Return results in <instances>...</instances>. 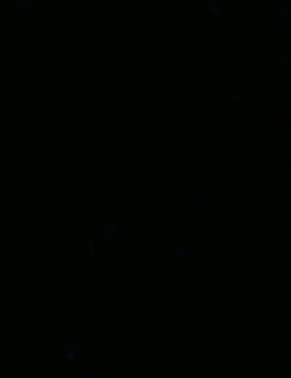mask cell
Listing matches in <instances>:
<instances>
[{
  "instance_id": "2e32d148",
  "label": "cell",
  "mask_w": 291,
  "mask_h": 378,
  "mask_svg": "<svg viewBox=\"0 0 291 378\" xmlns=\"http://www.w3.org/2000/svg\"><path fill=\"white\" fill-rule=\"evenodd\" d=\"M109 230H117V225L115 224H106L105 225V231H109Z\"/></svg>"
},
{
  "instance_id": "30bf717a",
  "label": "cell",
  "mask_w": 291,
  "mask_h": 378,
  "mask_svg": "<svg viewBox=\"0 0 291 378\" xmlns=\"http://www.w3.org/2000/svg\"><path fill=\"white\" fill-rule=\"evenodd\" d=\"M64 365H69V367H79V365H80V356H69V358H66Z\"/></svg>"
},
{
  "instance_id": "d6986e66",
  "label": "cell",
  "mask_w": 291,
  "mask_h": 378,
  "mask_svg": "<svg viewBox=\"0 0 291 378\" xmlns=\"http://www.w3.org/2000/svg\"><path fill=\"white\" fill-rule=\"evenodd\" d=\"M275 9H277V6H274V4H271V6H268V10H269V13L272 15L274 12H275Z\"/></svg>"
},
{
  "instance_id": "52a82bcc",
  "label": "cell",
  "mask_w": 291,
  "mask_h": 378,
  "mask_svg": "<svg viewBox=\"0 0 291 378\" xmlns=\"http://www.w3.org/2000/svg\"><path fill=\"white\" fill-rule=\"evenodd\" d=\"M268 129H291V125L287 122V124H283V122H269L268 124Z\"/></svg>"
},
{
  "instance_id": "7c38bea8",
  "label": "cell",
  "mask_w": 291,
  "mask_h": 378,
  "mask_svg": "<svg viewBox=\"0 0 291 378\" xmlns=\"http://www.w3.org/2000/svg\"><path fill=\"white\" fill-rule=\"evenodd\" d=\"M243 100H245V90H234L233 102H243Z\"/></svg>"
},
{
  "instance_id": "5bb4252c",
  "label": "cell",
  "mask_w": 291,
  "mask_h": 378,
  "mask_svg": "<svg viewBox=\"0 0 291 378\" xmlns=\"http://www.w3.org/2000/svg\"><path fill=\"white\" fill-rule=\"evenodd\" d=\"M35 4V0H21V3L16 6V7H23V6H34Z\"/></svg>"
},
{
  "instance_id": "e0dca14e",
  "label": "cell",
  "mask_w": 291,
  "mask_h": 378,
  "mask_svg": "<svg viewBox=\"0 0 291 378\" xmlns=\"http://www.w3.org/2000/svg\"><path fill=\"white\" fill-rule=\"evenodd\" d=\"M210 6H221V0H210Z\"/></svg>"
},
{
  "instance_id": "7a4b0ae2",
  "label": "cell",
  "mask_w": 291,
  "mask_h": 378,
  "mask_svg": "<svg viewBox=\"0 0 291 378\" xmlns=\"http://www.w3.org/2000/svg\"><path fill=\"white\" fill-rule=\"evenodd\" d=\"M290 119H291L290 111L269 112V114H268V121H269V122H283V121H290Z\"/></svg>"
},
{
  "instance_id": "9a60e30c",
  "label": "cell",
  "mask_w": 291,
  "mask_h": 378,
  "mask_svg": "<svg viewBox=\"0 0 291 378\" xmlns=\"http://www.w3.org/2000/svg\"><path fill=\"white\" fill-rule=\"evenodd\" d=\"M280 28V23H268V29H271V31H275V29H278Z\"/></svg>"
},
{
  "instance_id": "3957f363",
  "label": "cell",
  "mask_w": 291,
  "mask_h": 378,
  "mask_svg": "<svg viewBox=\"0 0 291 378\" xmlns=\"http://www.w3.org/2000/svg\"><path fill=\"white\" fill-rule=\"evenodd\" d=\"M82 253H83L84 262H93V242H92V240H87V242H86Z\"/></svg>"
},
{
  "instance_id": "8fae6325",
  "label": "cell",
  "mask_w": 291,
  "mask_h": 378,
  "mask_svg": "<svg viewBox=\"0 0 291 378\" xmlns=\"http://www.w3.org/2000/svg\"><path fill=\"white\" fill-rule=\"evenodd\" d=\"M280 67H291V55H280Z\"/></svg>"
},
{
  "instance_id": "8992f818",
  "label": "cell",
  "mask_w": 291,
  "mask_h": 378,
  "mask_svg": "<svg viewBox=\"0 0 291 378\" xmlns=\"http://www.w3.org/2000/svg\"><path fill=\"white\" fill-rule=\"evenodd\" d=\"M280 176L281 177H290L291 176V163L284 162L280 165Z\"/></svg>"
},
{
  "instance_id": "ba28073f",
  "label": "cell",
  "mask_w": 291,
  "mask_h": 378,
  "mask_svg": "<svg viewBox=\"0 0 291 378\" xmlns=\"http://www.w3.org/2000/svg\"><path fill=\"white\" fill-rule=\"evenodd\" d=\"M105 243H117V230L105 231Z\"/></svg>"
},
{
  "instance_id": "ffe728a7",
  "label": "cell",
  "mask_w": 291,
  "mask_h": 378,
  "mask_svg": "<svg viewBox=\"0 0 291 378\" xmlns=\"http://www.w3.org/2000/svg\"><path fill=\"white\" fill-rule=\"evenodd\" d=\"M105 247H117V243H105Z\"/></svg>"
},
{
  "instance_id": "5b68a950",
  "label": "cell",
  "mask_w": 291,
  "mask_h": 378,
  "mask_svg": "<svg viewBox=\"0 0 291 378\" xmlns=\"http://www.w3.org/2000/svg\"><path fill=\"white\" fill-rule=\"evenodd\" d=\"M186 207H198V194L197 192L186 194Z\"/></svg>"
},
{
  "instance_id": "ac0fdd59",
  "label": "cell",
  "mask_w": 291,
  "mask_h": 378,
  "mask_svg": "<svg viewBox=\"0 0 291 378\" xmlns=\"http://www.w3.org/2000/svg\"><path fill=\"white\" fill-rule=\"evenodd\" d=\"M280 73H291V67H280Z\"/></svg>"
},
{
  "instance_id": "4fadbf2b",
  "label": "cell",
  "mask_w": 291,
  "mask_h": 378,
  "mask_svg": "<svg viewBox=\"0 0 291 378\" xmlns=\"http://www.w3.org/2000/svg\"><path fill=\"white\" fill-rule=\"evenodd\" d=\"M90 377H105V368L103 367H93L92 375Z\"/></svg>"
},
{
  "instance_id": "9c48e42d",
  "label": "cell",
  "mask_w": 291,
  "mask_h": 378,
  "mask_svg": "<svg viewBox=\"0 0 291 378\" xmlns=\"http://www.w3.org/2000/svg\"><path fill=\"white\" fill-rule=\"evenodd\" d=\"M175 259H186V247L185 246L175 247Z\"/></svg>"
},
{
  "instance_id": "277c9868",
  "label": "cell",
  "mask_w": 291,
  "mask_h": 378,
  "mask_svg": "<svg viewBox=\"0 0 291 378\" xmlns=\"http://www.w3.org/2000/svg\"><path fill=\"white\" fill-rule=\"evenodd\" d=\"M210 19L211 20L221 19V6H210Z\"/></svg>"
},
{
  "instance_id": "6da1fadb",
  "label": "cell",
  "mask_w": 291,
  "mask_h": 378,
  "mask_svg": "<svg viewBox=\"0 0 291 378\" xmlns=\"http://www.w3.org/2000/svg\"><path fill=\"white\" fill-rule=\"evenodd\" d=\"M291 18V7L290 6H277L275 12L272 13V19L275 23H280L283 20H290Z\"/></svg>"
}]
</instances>
